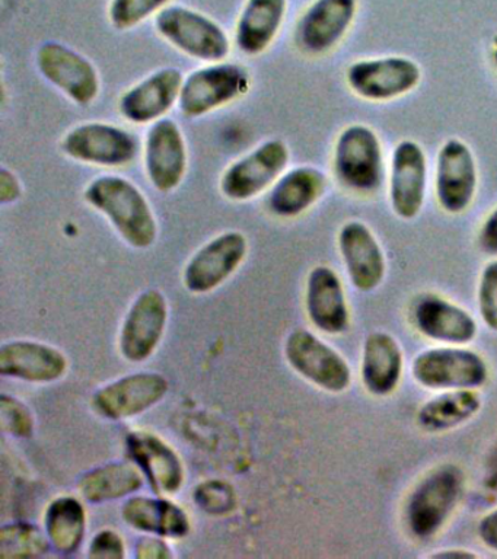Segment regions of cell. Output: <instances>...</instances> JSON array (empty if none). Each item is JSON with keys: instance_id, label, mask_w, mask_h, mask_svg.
Instances as JSON below:
<instances>
[{"instance_id": "cell-9", "label": "cell", "mask_w": 497, "mask_h": 559, "mask_svg": "<svg viewBox=\"0 0 497 559\" xmlns=\"http://www.w3.org/2000/svg\"><path fill=\"white\" fill-rule=\"evenodd\" d=\"M291 152L283 140L272 139L235 160L221 178V191L226 199L247 201L269 190L285 173Z\"/></svg>"}, {"instance_id": "cell-6", "label": "cell", "mask_w": 497, "mask_h": 559, "mask_svg": "<svg viewBox=\"0 0 497 559\" xmlns=\"http://www.w3.org/2000/svg\"><path fill=\"white\" fill-rule=\"evenodd\" d=\"M412 373L430 391L478 389L486 384L488 367L480 354L461 345L426 349L413 360Z\"/></svg>"}, {"instance_id": "cell-19", "label": "cell", "mask_w": 497, "mask_h": 559, "mask_svg": "<svg viewBox=\"0 0 497 559\" xmlns=\"http://www.w3.org/2000/svg\"><path fill=\"white\" fill-rule=\"evenodd\" d=\"M128 452L156 496L171 497L181 491L186 469L171 445L150 431H133L126 440Z\"/></svg>"}, {"instance_id": "cell-26", "label": "cell", "mask_w": 497, "mask_h": 559, "mask_svg": "<svg viewBox=\"0 0 497 559\" xmlns=\"http://www.w3.org/2000/svg\"><path fill=\"white\" fill-rule=\"evenodd\" d=\"M121 518L134 531L168 539H182L190 532L186 511L163 496L129 498L121 507Z\"/></svg>"}, {"instance_id": "cell-39", "label": "cell", "mask_w": 497, "mask_h": 559, "mask_svg": "<svg viewBox=\"0 0 497 559\" xmlns=\"http://www.w3.org/2000/svg\"><path fill=\"white\" fill-rule=\"evenodd\" d=\"M477 533L480 540H482L487 548L496 550L497 552V509L490 511V513L480 520Z\"/></svg>"}, {"instance_id": "cell-33", "label": "cell", "mask_w": 497, "mask_h": 559, "mask_svg": "<svg viewBox=\"0 0 497 559\" xmlns=\"http://www.w3.org/2000/svg\"><path fill=\"white\" fill-rule=\"evenodd\" d=\"M169 0H111L108 17L116 29H132L143 21L156 16Z\"/></svg>"}, {"instance_id": "cell-38", "label": "cell", "mask_w": 497, "mask_h": 559, "mask_svg": "<svg viewBox=\"0 0 497 559\" xmlns=\"http://www.w3.org/2000/svg\"><path fill=\"white\" fill-rule=\"evenodd\" d=\"M478 247L487 255H497V207L492 210L480 227Z\"/></svg>"}, {"instance_id": "cell-4", "label": "cell", "mask_w": 497, "mask_h": 559, "mask_svg": "<svg viewBox=\"0 0 497 559\" xmlns=\"http://www.w3.org/2000/svg\"><path fill=\"white\" fill-rule=\"evenodd\" d=\"M155 29L165 41L191 59L217 63L229 56L228 34L216 21L194 9L178 4L164 8L155 16Z\"/></svg>"}, {"instance_id": "cell-11", "label": "cell", "mask_w": 497, "mask_h": 559, "mask_svg": "<svg viewBox=\"0 0 497 559\" xmlns=\"http://www.w3.org/2000/svg\"><path fill=\"white\" fill-rule=\"evenodd\" d=\"M478 173L473 151L460 139H449L436 156L435 194L448 214H461L473 204Z\"/></svg>"}, {"instance_id": "cell-3", "label": "cell", "mask_w": 497, "mask_h": 559, "mask_svg": "<svg viewBox=\"0 0 497 559\" xmlns=\"http://www.w3.org/2000/svg\"><path fill=\"white\" fill-rule=\"evenodd\" d=\"M464 474L455 465L435 467L416 485L405 507V523L417 539H430L451 519L464 493Z\"/></svg>"}, {"instance_id": "cell-34", "label": "cell", "mask_w": 497, "mask_h": 559, "mask_svg": "<svg viewBox=\"0 0 497 559\" xmlns=\"http://www.w3.org/2000/svg\"><path fill=\"white\" fill-rule=\"evenodd\" d=\"M0 427L19 439H28L34 432V417L28 406L14 396L0 397Z\"/></svg>"}, {"instance_id": "cell-2", "label": "cell", "mask_w": 497, "mask_h": 559, "mask_svg": "<svg viewBox=\"0 0 497 559\" xmlns=\"http://www.w3.org/2000/svg\"><path fill=\"white\" fill-rule=\"evenodd\" d=\"M333 169L340 186L357 195H374L386 179L381 139L365 124H352L334 144Z\"/></svg>"}, {"instance_id": "cell-21", "label": "cell", "mask_w": 497, "mask_h": 559, "mask_svg": "<svg viewBox=\"0 0 497 559\" xmlns=\"http://www.w3.org/2000/svg\"><path fill=\"white\" fill-rule=\"evenodd\" d=\"M339 251L348 278L360 292H374L387 274L386 255L368 225L351 221L339 231Z\"/></svg>"}, {"instance_id": "cell-28", "label": "cell", "mask_w": 497, "mask_h": 559, "mask_svg": "<svg viewBox=\"0 0 497 559\" xmlns=\"http://www.w3.org/2000/svg\"><path fill=\"white\" fill-rule=\"evenodd\" d=\"M287 0H247L235 26V44L244 55L268 50L281 31Z\"/></svg>"}, {"instance_id": "cell-35", "label": "cell", "mask_w": 497, "mask_h": 559, "mask_svg": "<svg viewBox=\"0 0 497 559\" xmlns=\"http://www.w3.org/2000/svg\"><path fill=\"white\" fill-rule=\"evenodd\" d=\"M478 310L488 330L497 332V260L487 262L480 274Z\"/></svg>"}, {"instance_id": "cell-18", "label": "cell", "mask_w": 497, "mask_h": 559, "mask_svg": "<svg viewBox=\"0 0 497 559\" xmlns=\"http://www.w3.org/2000/svg\"><path fill=\"white\" fill-rule=\"evenodd\" d=\"M187 144L180 127L169 118L154 122L146 133L145 169L155 190H176L187 173Z\"/></svg>"}, {"instance_id": "cell-24", "label": "cell", "mask_w": 497, "mask_h": 559, "mask_svg": "<svg viewBox=\"0 0 497 559\" xmlns=\"http://www.w3.org/2000/svg\"><path fill=\"white\" fill-rule=\"evenodd\" d=\"M413 322L422 335L447 345L470 344L478 330L464 308L436 295H425L416 301Z\"/></svg>"}, {"instance_id": "cell-36", "label": "cell", "mask_w": 497, "mask_h": 559, "mask_svg": "<svg viewBox=\"0 0 497 559\" xmlns=\"http://www.w3.org/2000/svg\"><path fill=\"white\" fill-rule=\"evenodd\" d=\"M90 558L120 559L126 557L125 540L115 531H102L91 542Z\"/></svg>"}, {"instance_id": "cell-10", "label": "cell", "mask_w": 497, "mask_h": 559, "mask_svg": "<svg viewBox=\"0 0 497 559\" xmlns=\"http://www.w3.org/2000/svg\"><path fill=\"white\" fill-rule=\"evenodd\" d=\"M64 155L82 164L121 168L137 159V135L107 122H85L68 131L62 140Z\"/></svg>"}, {"instance_id": "cell-37", "label": "cell", "mask_w": 497, "mask_h": 559, "mask_svg": "<svg viewBox=\"0 0 497 559\" xmlns=\"http://www.w3.org/2000/svg\"><path fill=\"white\" fill-rule=\"evenodd\" d=\"M137 557L141 559H167L174 554L164 537L150 535L138 540Z\"/></svg>"}, {"instance_id": "cell-17", "label": "cell", "mask_w": 497, "mask_h": 559, "mask_svg": "<svg viewBox=\"0 0 497 559\" xmlns=\"http://www.w3.org/2000/svg\"><path fill=\"white\" fill-rule=\"evenodd\" d=\"M388 194L392 212L403 221L421 214L427 194V156L414 140H401L392 152Z\"/></svg>"}, {"instance_id": "cell-27", "label": "cell", "mask_w": 497, "mask_h": 559, "mask_svg": "<svg viewBox=\"0 0 497 559\" xmlns=\"http://www.w3.org/2000/svg\"><path fill=\"white\" fill-rule=\"evenodd\" d=\"M327 177L313 166H298L283 173L270 188L268 207L274 216L298 217L324 195Z\"/></svg>"}, {"instance_id": "cell-20", "label": "cell", "mask_w": 497, "mask_h": 559, "mask_svg": "<svg viewBox=\"0 0 497 559\" xmlns=\"http://www.w3.org/2000/svg\"><path fill=\"white\" fill-rule=\"evenodd\" d=\"M182 83L185 76L180 70H156L121 95L119 111L133 124H154L163 120L174 105L178 104Z\"/></svg>"}, {"instance_id": "cell-32", "label": "cell", "mask_w": 497, "mask_h": 559, "mask_svg": "<svg viewBox=\"0 0 497 559\" xmlns=\"http://www.w3.org/2000/svg\"><path fill=\"white\" fill-rule=\"evenodd\" d=\"M51 548L46 532L32 523H11L0 528V557L37 558Z\"/></svg>"}, {"instance_id": "cell-1", "label": "cell", "mask_w": 497, "mask_h": 559, "mask_svg": "<svg viewBox=\"0 0 497 559\" xmlns=\"http://www.w3.org/2000/svg\"><path fill=\"white\" fill-rule=\"evenodd\" d=\"M86 203L104 214L117 234L138 249L152 247L158 235V226L150 201L129 179L106 175L94 179L85 188Z\"/></svg>"}, {"instance_id": "cell-16", "label": "cell", "mask_w": 497, "mask_h": 559, "mask_svg": "<svg viewBox=\"0 0 497 559\" xmlns=\"http://www.w3.org/2000/svg\"><path fill=\"white\" fill-rule=\"evenodd\" d=\"M356 13L357 0H313L296 24V46L309 56L326 55L346 37Z\"/></svg>"}, {"instance_id": "cell-41", "label": "cell", "mask_w": 497, "mask_h": 559, "mask_svg": "<svg viewBox=\"0 0 497 559\" xmlns=\"http://www.w3.org/2000/svg\"><path fill=\"white\" fill-rule=\"evenodd\" d=\"M478 555L473 552V550H469L465 548H452V549H443L439 550V552H435L430 555V558H477Z\"/></svg>"}, {"instance_id": "cell-29", "label": "cell", "mask_w": 497, "mask_h": 559, "mask_svg": "<svg viewBox=\"0 0 497 559\" xmlns=\"http://www.w3.org/2000/svg\"><path fill=\"white\" fill-rule=\"evenodd\" d=\"M142 471L137 463L117 461L95 467L82 475L78 489L91 504H103L132 496L143 487Z\"/></svg>"}, {"instance_id": "cell-5", "label": "cell", "mask_w": 497, "mask_h": 559, "mask_svg": "<svg viewBox=\"0 0 497 559\" xmlns=\"http://www.w3.org/2000/svg\"><path fill=\"white\" fill-rule=\"evenodd\" d=\"M247 69L235 63H211L196 69L182 83L178 107L182 116L198 118L225 107L250 91Z\"/></svg>"}, {"instance_id": "cell-7", "label": "cell", "mask_w": 497, "mask_h": 559, "mask_svg": "<svg viewBox=\"0 0 497 559\" xmlns=\"http://www.w3.org/2000/svg\"><path fill=\"white\" fill-rule=\"evenodd\" d=\"M422 69L410 57L388 56L357 60L346 70L353 94L370 103H388L416 90Z\"/></svg>"}, {"instance_id": "cell-25", "label": "cell", "mask_w": 497, "mask_h": 559, "mask_svg": "<svg viewBox=\"0 0 497 559\" xmlns=\"http://www.w3.org/2000/svg\"><path fill=\"white\" fill-rule=\"evenodd\" d=\"M404 369V354L388 332L366 336L362 349L360 378L366 391L375 396H388L399 388Z\"/></svg>"}, {"instance_id": "cell-12", "label": "cell", "mask_w": 497, "mask_h": 559, "mask_svg": "<svg viewBox=\"0 0 497 559\" xmlns=\"http://www.w3.org/2000/svg\"><path fill=\"white\" fill-rule=\"evenodd\" d=\"M248 242L241 231H225L203 245L187 262L182 283L194 295L216 290L246 260Z\"/></svg>"}, {"instance_id": "cell-8", "label": "cell", "mask_w": 497, "mask_h": 559, "mask_svg": "<svg viewBox=\"0 0 497 559\" xmlns=\"http://www.w3.org/2000/svg\"><path fill=\"white\" fill-rule=\"evenodd\" d=\"M285 357L296 373L322 391L342 393L352 384V369L346 358L312 332H291L285 343Z\"/></svg>"}, {"instance_id": "cell-30", "label": "cell", "mask_w": 497, "mask_h": 559, "mask_svg": "<svg viewBox=\"0 0 497 559\" xmlns=\"http://www.w3.org/2000/svg\"><path fill=\"white\" fill-rule=\"evenodd\" d=\"M482 408V397L475 389L443 391L421 406L418 426L427 432L451 431L470 421Z\"/></svg>"}, {"instance_id": "cell-22", "label": "cell", "mask_w": 497, "mask_h": 559, "mask_svg": "<svg viewBox=\"0 0 497 559\" xmlns=\"http://www.w3.org/2000/svg\"><path fill=\"white\" fill-rule=\"evenodd\" d=\"M305 308L312 325L326 334H343L351 325V310L342 280L330 266L318 265L309 273Z\"/></svg>"}, {"instance_id": "cell-40", "label": "cell", "mask_w": 497, "mask_h": 559, "mask_svg": "<svg viewBox=\"0 0 497 559\" xmlns=\"http://www.w3.org/2000/svg\"><path fill=\"white\" fill-rule=\"evenodd\" d=\"M21 194V187L14 174L8 169H2V178H0V195H2V203H12L19 199Z\"/></svg>"}, {"instance_id": "cell-23", "label": "cell", "mask_w": 497, "mask_h": 559, "mask_svg": "<svg viewBox=\"0 0 497 559\" xmlns=\"http://www.w3.org/2000/svg\"><path fill=\"white\" fill-rule=\"evenodd\" d=\"M60 349L34 341H11L0 348V374L29 383H51L68 371Z\"/></svg>"}, {"instance_id": "cell-13", "label": "cell", "mask_w": 497, "mask_h": 559, "mask_svg": "<svg viewBox=\"0 0 497 559\" xmlns=\"http://www.w3.org/2000/svg\"><path fill=\"white\" fill-rule=\"evenodd\" d=\"M168 389V380L163 374L142 371L99 388L91 404L102 417L110 421H123L159 404Z\"/></svg>"}, {"instance_id": "cell-15", "label": "cell", "mask_w": 497, "mask_h": 559, "mask_svg": "<svg viewBox=\"0 0 497 559\" xmlns=\"http://www.w3.org/2000/svg\"><path fill=\"white\" fill-rule=\"evenodd\" d=\"M167 321L168 305L163 293L151 288L139 295L120 331L119 348L125 360L146 361L158 348Z\"/></svg>"}, {"instance_id": "cell-14", "label": "cell", "mask_w": 497, "mask_h": 559, "mask_svg": "<svg viewBox=\"0 0 497 559\" xmlns=\"http://www.w3.org/2000/svg\"><path fill=\"white\" fill-rule=\"evenodd\" d=\"M37 68L51 85L78 105H90L99 94L97 69L86 57L58 41L37 51Z\"/></svg>"}, {"instance_id": "cell-31", "label": "cell", "mask_w": 497, "mask_h": 559, "mask_svg": "<svg viewBox=\"0 0 497 559\" xmlns=\"http://www.w3.org/2000/svg\"><path fill=\"white\" fill-rule=\"evenodd\" d=\"M45 532L51 548L60 555H73L84 544L86 511L75 497H59L46 509Z\"/></svg>"}]
</instances>
